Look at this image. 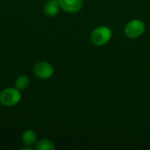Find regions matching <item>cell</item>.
<instances>
[{"label": "cell", "instance_id": "1", "mask_svg": "<svg viewBox=\"0 0 150 150\" xmlns=\"http://www.w3.org/2000/svg\"><path fill=\"white\" fill-rule=\"evenodd\" d=\"M21 99L20 91L17 88H6L0 93V103L4 106H14Z\"/></svg>", "mask_w": 150, "mask_h": 150}, {"label": "cell", "instance_id": "2", "mask_svg": "<svg viewBox=\"0 0 150 150\" xmlns=\"http://www.w3.org/2000/svg\"><path fill=\"white\" fill-rule=\"evenodd\" d=\"M112 38V32L106 26H100L95 29L91 35V39L94 45L96 46H103L106 44Z\"/></svg>", "mask_w": 150, "mask_h": 150}, {"label": "cell", "instance_id": "3", "mask_svg": "<svg viewBox=\"0 0 150 150\" xmlns=\"http://www.w3.org/2000/svg\"><path fill=\"white\" fill-rule=\"evenodd\" d=\"M145 24L140 19H134L128 22L125 27V33L128 38L136 39L143 34Z\"/></svg>", "mask_w": 150, "mask_h": 150}, {"label": "cell", "instance_id": "4", "mask_svg": "<svg viewBox=\"0 0 150 150\" xmlns=\"http://www.w3.org/2000/svg\"><path fill=\"white\" fill-rule=\"evenodd\" d=\"M33 72H34L35 76L37 77H39L40 79H47L53 76L54 68L48 62H40L34 66Z\"/></svg>", "mask_w": 150, "mask_h": 150}, {"label": "cell", "instance_id": "5", "mask_svg": "<svg viewBox=\"0 0 150 150\" xmlns=\"http://www.w3.org/2000/svg\"><path fill=\"white\" fill-rule=\"evenodd\" d=\"M59 4L66 12L74 13L82 8L83 0H59Z\"/></svg>", "mask_w": 150, "mask_h": 150}, {"label": "cell", "instance_id": "6", "mask_svg": "<svg viewBox=\"0 0 150 150\" xmlns=\"http://www.w3.org/2000/svg\"><path fill=\"white\" fill-rule=\"evenodd\" d=\"M59 7V0H49L44 6V12L48 17H54L58 13Z\"/></svg>", "mask_w": 150, "mask_h": 150}, {"label": "cell", "instance_id": "7", "mask_svg": "<svg viewBox=\"0 0 150 150\" xmlns=\"http://www.w3.org/2000/svg\"><path fill=\"white\" fill-rule=\"evenodd\" d=\"M37 140L36 133L33 130H25L22 134V142L26 146H33Z\"/></svg>", "mask_w": 150, "mask_h": 150}, {"label": "cell", "instance_id": "8", "mask_svg": "<svg viewBox=\"0 0 150 150\" xmlns=\"http://www.w3.org/2000/svg\"><path fill=\"white\" fill-rule=\"evenodd\" d=\"M54 143L48 139H42L36 144V149L38 150H54Z\"/></svg>", "mask_w": 150, "mask_h": 150}, {"label": "cell", "instance_id": "9", "mask_svg": "<svg viewBox=\"0 0 150 150\" xmlns=\"http://www.w3.org/2000/svg\"><path fill=\"white\" fill-rule=\"evenodd\" d=\"M29 84V78L26 76H20L16 79L15 82V88L19 91L25 90Z\"/></svg>", "mask_w": 150, "mask_h": 150}]
</instances>
